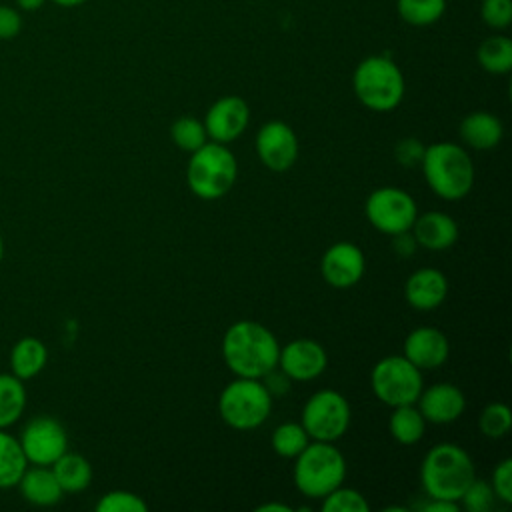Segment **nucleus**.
<instances>
[{
	"mask_svg": "<svg viewBox=\"0 0 512 512\" xmlns=\"http://www.w3.org/2000/svg\"><path fill=\"white\" fill-rule=\"evenodd\" d=\"M420 166L428 188L442 200H462L474 186L472 158L456 142H434L426 146Z\"/></svg>",
	"mask_w": 512,
	"mask_h": 512,
	"instance_id": "obj_2",
	"label": "nucleus"
},
{
	"mask_svg": "<svg viewBox=\"0 0 512 512\" xmlns=\"http://www.w3.org/2000/svg\"><path fill=\"white\" fill-rule=\"evenodd\" d=\"M46 0H16V6L24 12H36L38 8L44 6Z\"/></svg>",
	"mask_w": 512,
	"mask_h": 512,
	"instance_id": "obj_41",
	"label": "nucleus"
},
{
	"mask_svg": "<svg viewBox=\"0 0 512 512\" xmlns=\"http://www.w3.org/2000/svg\"><path fill=\"white\" fill-rule=\"evenodd\" d=\"M50 468L64 494L82 492L92 482V464L82 454L66 450Z\"/></svg>",
	"mask_w": 512,
	"mask_h": 512,
	"instance_id": "obj_23",
	"label": "nucleus"
},
{
	"mask_svg": "<svg viewBox=\"0 0 512 512\" xmlns=\"http://www.w3.org/2000/svg\"><path fill=\"white\" fill-rule=\"evenodd\" d=\"M22 30L20 10L0 4V40H12Z\"/></svg>",
	"mask_w": 512,
	"mask_h": 512,
	"instance_id": "obj_37",
	"label": "nucleus"
},
{
	"mask_svg": "<svg viewBox=\"0 0 512 512\" xmlns=\"http://www.w3.org/2000/svg\"><path fill=\"white\" fill-rule=\"evenodd\" d=\"M16 488L20 490V494L26 502H30L34 506H42V508L58 504L64 496V490L60 488L50 466L28 464V468L24 470Z\"/></svg>",
	"mask_w": 512,
	"mask_h": 512,
	"instance_id": "obj_20",
	"label": "nucleus"
},
{
	"mask_svg": "<svg viewBox=\"0 0 512 512\" xmlns=\"http://www.w3.org/2000/svg\"><path fill=\"white\" fill-rule=\"evenodd\" d=\"M4 258V240H2V234H0V262Z\"/></svg>",
	"mask_w": 512,
	"mask_h": 512,
	"instance_id": "obj_44",
	"label": "nucleus"
},
{
	"mask_svg": "<svg viewBox=\"0 0 512 512\" xmlns=\"http://www.w3.org/2000/svg\"><path fill=\"white\" fill-rule=\"evenodd\" d=\"M402 352L418 370H436L448 360L450 342L440 328L418 326L404 338Z\"/></svg>",
	"mask_w": 512,
	"mask_h": 512,
	"instance_id": "obj_16",
	"label": "nucleus"
},
{
	"mask_svg": "<svg viewBox=\"0 0 512 512\" xmlns=\"http://www.w3.org/2000/svg\"><path fill=\"white\" fill-rule=\"evenodd\" d=\"M256 154L260 162L272 172H284L292 168L298 158L296 132L282 120H270L262 124L256 134Z\"/></svg>",
	"mask_w": 512,
	"mask_h": 512,
	"instance_id": "obj_12",
	"label": "nucleus"
},
{
	"mask_svg": "<svg viewBox=\"0 0 512 512\" xmlns=\"http://www.w3.org/2000/svg\"><path fill=\"white\" fill-rule=\"evenodd\" d=\"M482 20L494 30H504L512 22V0H482Z\"/></svg>",
	"mask_w": 512,
	"mask_h": 512,
	"instance_id": "obj_35",
	"label": "nucleus"
},
{
	"mask_svg": "<svg viewBox=\"0 0 512 512\" xmlns=\"http://www.w3.org/2000/svg\"><path fill=\"white\" fill-rule=\"evenodd\" d=\"M238 176V162L226 144L208 140L190 152L186 166V184L202 200H220L226 196Z\"/></svg>",
	"mask_w": 512,
	"mask_h": 512,
	"instance_id": "obj_5",
	"label": "nucleus"
},
{
	"mask_svg": "<svg viewBox=\"0 0 512 512\" xmlns=\"http://www.w3.org/2000/svg\"><path fill=\"white\" fill-rule=\"evenodd\" d=\"M416 406L426 422L452 424L464 414L466 396L452 382H436L428 388H422Z\"/></svg>",
	"mask_w": 512,
	"mask_h": 512,
	"instance_id": "obj_17",
	"label": "nucleus"
},
{
	"mask_svg": "<svg viewBox=\"0 0 512 512\" xmlns=\"http://www.w3.org/2000/svg\"><path fill=\"white\" fill-rule=\"evenodd\" d=\"M398 16L410 24V26H432L436 24L444 10H446V0H396Z\"/></svg>",
	"mask_w": 512,
	"mask_h": 512,
	"instance_id": "obj_28",
	"label": "nucleus"
},
{
	"mask_svg": "<svg viewBox=\"0 0 512 512\" xmlns=\"http://www.w3.org/2000/svg\"><path fill=\"white\" fill-rule=\"evenodd\" d=\"M366 270V258L360 246L348 240L332 244L320 258V274L332 288L346 290L356 286Z\"/></svg>",
	"mask_w": 512,
	"mask_h": 512,
	"instance_id": "obj_13",
	"label": "nucleus"
},
{
	"mask_svg": "<svg viewBox=\"0 0 512 512\" xmlns=\"http://www.w3.org/2000/svg\"><path fill=\"white\" fill-rule=\"evenodd\" d=\"M460 138L466 146L474 150H492L500 144L504 136V126L498 116L486 110H476L464 116L460 122Z\"/></svg>",
	"mask_w": 512,
	"mask_h": 512,
	"instance_id": "obj_21",
	"label": "nucleus"
},
{
	"mask_svg": "<svg viewBox=\"0 0 512 512\" xmlns=\"http://www.w3.org/2000/svg\"><path fill=\"white\" fill-rule=\"evenodd\" d=\"M422 150H424V148L420 146L418 140H412V138H410V140H402V142H398V148H396L398 162L412 166V164L420 162Z\"/></svg>",
	"mask_w": 512,
	"mask_h": 512,
	"instance_id": "obj_38",
	"label": "nucleus"
},
{
	"mask_svg": "<svg viewBox=\"0 0 512 512\" xmlns=\"http://www.w3.org/2000/svg\"><path fill=\"white\" fill-rule=\"evenodd\" d=\"M494 502H496V494L490 482L480 478H474L458 500V504L464 506L468 512H490Z\"/></svg>",
	"mask_w": 512,
	"mask_h": 512,
	"instance_id": "obj_34",
	"label": "nucleus"
},
{
	"mask_svg": "<svg viewBox=\"0 0 512 512\" xmlns=\"http://www.w3.org/2000/svg\"><path fill=\"white\" fill-rule=\"evenodd\" d=\"M448 296V278L438 268H418L404 284V298L414 310H436Z\"/></svg>",
	"mask_w": 512,
	"mask_h": 512,
	"instance_id": "obj_18",
	"label": "nucleus"
},
{
	"mask_svg": "<svg viewBox=\"0 0 512 512\" xmlns=\"http://www.w3.org/2000/svg\"><path fill=\"white\" fill-rule=\"evenodd\" d=\"M478 428L486 438H504L512 428L510 408L504 402H490L478 418Z\"/></svg>",
	"mask_w": 512,
	"mask_h": 512,
	"instance_id": "obj_31",
	"label": "nucleus"
},
{
	"mask_svg": "<svg viewBox=\"0 0 512 512\" xmlns=\"http://www.w3.org/2000/svg\"><path fill=\"white\" fill-rule=\"evenodd\" d=\"M28 468V460L16 436L0 428V490L14 488Z\"/></svg>",
	"mask_w": 512,
	"mask_h": 512,
	"instance_id": "obj_26",
	"label": "nucleus"
},
{
	"mask_svg": "<svg viewBox=\"0 0 512 512\" xmlns=\"http://www.w3.org/2000/svg\"><path fill=\"white\" fill-rule=\"evenodd\" d=\"M474 478L476 468L470 454L454 442L432 446L420 464V482L428 498L458 502Z\"/></svg>",
	"mask_w": 512,
	"mask_h": 512,
	"instance_id": "obj_3",
	"label": "nucleus"
},
{
	"mask_svg": "<svg viewBox=\"0 0 512 512\" xmlns=\"http://www.w3.org/2000/svg\"><path fill=\"white\" fill-rule=\"evenodd\" d=\"M50 2H54V4H58V6H62V8H74V6L84 4L86 0H50Z\"/></svg>",
	"mask_w": 512,
	"mask_h": 512,
	"instance_id": "obj_43",
	"label": "nucleus"
},
{
	"mask_svg": "<svg viewBox=\"0 0 512 512\" xmlns=\"http://www.w3.org/2000/svg\"><path fill=\"white\" fill-rule=\"evenodd\" d=\"M202 122L208 140L228 144L244 134L250 122V108L240 96H222L208 108Z\"/></svg>",
	"mask_w": 512,
	"mask_h": 512,
	"instance_id": "obj_15",
	"label": "nucleus"
},
{
	"mask_svg": "<svg viewBox=\"0 0 512 512\" xmlns=\"http://www.w3.org/2000/svg\"><path fill=\"white\" fill-rule=\"evenodd\" d=\"M476 58L488 74H508L512 70V40L502 34L488 36L478 46Z\"/></svg>",
	"mask_w": 512,
	"mask_h": 512,
	"instance_id": "obj_27",
	"label": "nucleus"
},
{
	"mask_svg": "<svg viewBox=\"0 0 512 512\" xmlns=\"http://www.w3.org/2000/svg\"><path fill=\"white\" fill-rule=\"evenodd\" d=\"M424 512H458L460 504L452 500H442V498H430L424 508Z\"/></svg>",
	"mask_w": 512,
	"mask_h": 512,
	"instance_id": "obj_40",
	"label": "nucleus"
},
{
	"mask_svg": "<svg viewBox=\"0 0 512 512\" xmlns=\"http://www.w3.org/2000/svg\"><path fill=\"white\" fill-rule=\"evenodd\" d=\"M392 238H394V240H392V248H394V252H396L398 256H402V258H408V256L416 250V246H418L410 230H408V232H400V234H396V236H392Z\"/></svg>",
	"mask_w": 512,
	"mask_h": 512,
	"instance_id": "obj_39",
	"label": "nucleus"
},
{
	"mask_svg": "<svg viewBox=\"0 0 512 512\" xmlns=\"http://www.w3.org/2000/svg\"><path fill=\"white\" fill-rule=\"evenodd\" d=\"M98 512H146L148 504L130 490H110L96 502Z\"/></svg>",
	"mask_w": 512,
	"mask_h": 512,
	"instance_id": "obj_33",
	"label": "nucleus"
},
{
	"mask_svg": "<svg viewBox=\"0 0 512 512\" xmlns=\"http://www.w3.org/2000/svg\"><path fill=\"white\" fill-rule=\"evenodd\" d=\"M26 386L24 380L12 372H0V428L16 424L26 410Z\"/></svg>",
	"mask_w": 512,
	"mask_h": 512,
	"instance_id": "obj_25",
	"label": "nucleus"
},
{
	"mask_svg": "<svg viewBox=\"0 0 512 512\" xmlns=\"http://www.w3.org/2000/svg\"><path fill=\"white\" fill-rule=\"evenodd\" d=\"M294 486L296 490L312 500H322L334 488L342 486L346 478L344 454L334 442L312 440L294 458Z\"/></svg>",
	"mask_w": 512,
	"mask_h": 512,
	"instance_id": "obj_4",
	"label": "nucleus"
},
{
	"mask_svg": "<svg viewBox=\"0 0 512 512\" xmlns=\"http://www.w3.org/2000/svg\"><path fill=\"white\" fill-rule=\"evenodd\" d=\"M308 442L310 436L300 422H282L270 436L272 450L282 458H296L308 446Z\"/></svg>",
	"mask_w": 512,
	"mask_h": 512,
	"instance_id": "obj_29",
	"label": "nucleus"
},
{
	"mask_svg": "<svg viewBox=\"0 0 512 512\" xmlns=\"http://www.w3.org/2000/svg\"><path fill=\"white\" fill-rule=\"evenodd\" d=\"M370 386L374 396L390 408L416 404L424 388L422 370H418L400 354L384 356L374 364L370 372Z\"/></svg>",
	"mask_w": 512,
	"mask_h": 512,
	"instance_id": "obj_8",
	"label": "nucleus"
},
{
	"mask_svg": "<svg viewBox=\"0 0 512 512\" xmlns=\"http://www.w3.org/2000/svg\"><path fill=\"white\" fill-rule=\"evenodd\" d=\"M320 506L324 512H368L370 510V504L362 492L354 488H344V486H338L330 494H326Z\"/></svg>",
	"mask_w": 512,
	"mask_h": 512,
	"instance_id": "obj_32",
	"label": "nucleus"
},
{
	"mask_svg": "<svg viewBox=\"0 0 512 512\" xmlns=\"http://www.w3.org/2000/svg\"><path fill=\"white\" fill-rule=\"evenodd\" d=\"M328 366V354L324 346L312 338H296L278 352V370L290 380L308 382L318 378Z\"/></svg>",
	"mask_w": 512,
	"mask_h": 512,
	"instance_id": "obj_14",
	"label": "nucleus"
},
{
	"mask_svg": "<svg viewBox=\"0 0 512 512\" xmlns=\"http://www.w3.org/2000/svg\"><path fill=\"white\" fill-rule=\"evenodd\" d=\"M280 344L272 330L256 320H238L222 338V360L234 376L264 378L278 366Z\"/></svg>",
	"mask_w": 512,
	"mask_h": 512,
	"instance_id": "obj_1",
	"label": "nucleus"
},
{
	"mask_svg": "<svg viewBox=\"0 0 512 512\" xmlns=\"http://www.w3.org/2000/svg\"><path fill=\"white\" fill-rule=\"evenodd\" d=\"M256 510H260V512H272V510H276V512H290V506L288 504H278V502H266V504L256 506Z\"/></svg>",
	"mask_w": 512,
	"mask_h": 512,
	"instance_id": "obj_42",
	"label": "nucleus"
},
{
	"mask_svg": "<svg viewBox=\"0 0 512 512\" xmlns=\"http://www.w3.org/2000/svg\"><path fill=\"white\" fill-rule=\"evenodd\" d=\"M28 464L52 466L68 450V434L62 422L48 414L32 416L16 436Z\"/></svg>",
	"mask_w": 512,
	"mask_h": 512,
	"instance_id": "obj_11",
	"label": "nucleus"
},
{
	"mask_svg": "<svg viewBox=\"0 0 512 512\" xmlns=\"http://www.w3.org/2000/svg\"><path fill=\"white\" fill-rule=\"evenodd\" d=\"M352 88L362 106L374 112L394 110L406 92L404 74L398 64L388 56H368L364 58L354 74Z\"/></svg>",
	"mask_w": 512,
	"mask_h": 512,
	"instance_id": "obj_6",
	"label": "nucleus"
},
{
	"mask_svg": "<svg viewBox=\"0 0 512 512\" xmlns=\"http://www.w3.org/2000/svg\"><path fill=\"white\" fill-rule=\"evenodd\" d=\"M274 396L262 378L236 376L218 396V414L226 426L246 432L260 428L272 414Z\"/></svg>",
	"mask_w": 512,
	"mask_h": 512,
	"instance_id": "obj_7",
	"label": "nucleus"
},
{
	"mask_svg": "<svg viewBox=\"0 0 512 512\" xmlns=\"http://www.w3.org/2000/svg\"><path fill=\"white\" fill-rule=\"evenodd\" d=\"M490 486L496 494V500H502L504 504L512 502V460L504 458L496 464L492 470Z\"/></svg>",
	"mask_w": 512,
	"mask_h": 512,
	"instance_id": "obj_36",
	"label": "nucleus"
},
{
	"mask_svg": "<svg viewBox=\"0 0 512 512\" xmlns=\"http://www.w3.org/2000/svg\"><path fill=\"white\" fill-rule=\"evenodd\" d=\"M352 420V410L348 400L330 388L314 392L302 406L300 424L304 426L310 440L336 442L340 440Z\"/></svg>",
	"mask_w": 512,
	"mask_h": 512,
	"instance_id": "obj_9",
	"label": "nucleus"
},
{
	"mask_svg": "<svg viewBox=\"0 0 512 512\" xmlns=\"http://www.w3.org/2000/svg\"><path fill=\"white\" fill-rule=\"evenodd\" d=\"M48 362V348L34 336H22L10 350V370L20 380L38 376Z\"/></svg>",
	"mask_w": 512,
	"mask_h": 512,
	"instance_id": "obj_22",
	"label": "nucleus"
},
{
	"mask_svg": "<svg viewBox=\"0 0 512 512\" xmlns=\"http://www.w3.org/2000/svg\"><path fill=\"white\" fill-rule=\"evenodd\" d=\"M426 420L420 414L416 404H402V406H394L390 420H388V430L390 436L402 444V446H412L416 442L422 440L424 432H426Z\"/></svg>",
	"mask_w": 512,
	"mask_h": 512,
	"instance_id": "obj_24",
	"label": "nucleus"
},
{
	"mask_svg": "<svg viewBox=\"0 0 512 512\" xmlns=\"http://www.w3.org/2000/svg\"><path fill=\"white\" fill-rule=\"evenodd\" d=\"M410 232L418 246L432 252L448 250L450 246L456 244L460 234L456 220L450 214L438 212V210L418 214Z\"/></svg>",
	"mask_w": 512,
	"mask_h": 512,
	"instance_id": "obj_19",
	"label": "nucleus"
},
{
	"mask_svg": "<svg viewBox=\"0 0 512 512\" xmlns=\"http://www.w3.org/2000/svg\"><path fill=\"white\" fill-rule=\"evenodd\" d=\"M170 138L184 152H194L208 142L204 122H200L198 118H192V116H182L176 122H172Z\"/></svg>",
	"mask_w": 512,
	"mask_h": 512,
	"instance_id": "obj_30",
	"label": "nucleus"
},
{
	"mask_svg": "<svg viewBox=\"0 0 512 512\" xmlns=\"http://www.w3.org/2000/svg\"><path fill=\"white\" fill-rule=\"evenodd\" d=\"M364 214L378 232L396 236L412 228L418 216V206L412 194L404 188L382 186L368 194Z\"/></svg>",
	"mask_w": 512,
	"mask_h": 512,
	"instance_id": "obj_10",
	"label": "nucleus"
}]
</instances>
